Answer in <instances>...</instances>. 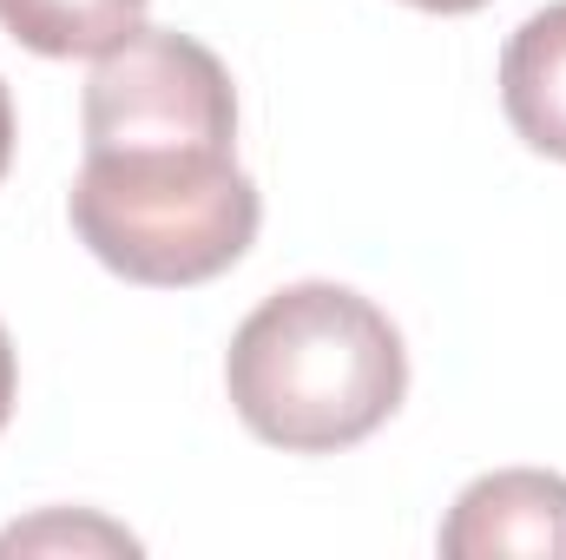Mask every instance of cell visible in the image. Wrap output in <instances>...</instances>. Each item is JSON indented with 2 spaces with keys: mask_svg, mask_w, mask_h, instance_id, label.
Listing matches in <instances>:
<instances>
[{
  "mask_svg": "<svg viewBox=\"0 0 566 560\" xmlns=\"http://www.w3.org/2000/svg\"><path fill=\"white\" fill-rule=\"evenodd\" d=\"M238 422L283 455H336L369 442L409 396V350L389 310L349 283H283L224 350Z\"/></svg>",
  "mask_w": 566,
  "mask_h": 560,
  "instance_id": "obj_1",
  "label": "cell"
},
{
  "mask_svg": "<svg viewBox=\"0 0 566 560\" xmlns=\"http://www.w3.org/2000/svg\"><path fill=\"white\" fill-rule=\"evenodd\" d=\"M66 218L113 278L191 290L258 245L264 198L238 165V145H119L86 152Z\"/></svg>",
  "mask_w": 566,
  "mask_h": 560,
  "instance_id": "obj_2",
  "label": "cell"
},
{
  "mask_svg": "<svg viewBox=\"0 0 566 560\" xmlns=\"http://www.w3.org/2000/svg\"><path fill=\"white\" fill-rule=\"evenodd\" d=\"M80 120H86V152L238 145V86L205 40L178 27H139L133 40L93 60Z\"/></svg>",
  "mask_w": 566,
  "mask_h": 560,
  "instance_id": "obj_3",
  "label": "cell"
},
{
  "mask_svg": "<svg viewBox=\"0 0 566 560\" xmlns=\"http://www.w3.org/2000/svg\"><path fill=\"white\" fill-rule=\"evenodd\" d=\"M448 560H566V475L547 468H494L468 481L441 521Z\"/></svg>",
  "mask_w": 566,
  "mask_h": 560,
  "instance_id": "obj_4",
  "label": "cell"
},
{
  "mask_svg": "<svg viewBox=\"0 0 566 560\" xmlns=\"http://www.w3.org/2000/svg\"><path fill=\"white\" fill-rule=\"evenodd\" d=\"M501 106L521 145L566 165V0L527 13L501 46Z\"/></svg>",
  "mask_w": 566,
  "mask_h": 560,
  "instance_id": "obj_5",
  "label": "cell"
},
{
  "mask_svg": "<svg viewBox=\"0 0 566 560\" xmlns=\"http://www.w3.org/2000/svg\"><path fill=\"white\" fill-rule=\"evenodd\" d=\"M151 0H0V27L40 60H99L145 27Z\"/></svg>",
  "mask_w": 566,
  "mask_h": 560,
  "instance_id": "obj_6",
  "label": "cell"
},
{
  "mask_svg": "<svg viewBox=\"0 0 566 560\" xmlns=\"http://www.w3.org/2000/svg\"><path fill=\"white\" fill-rule=\"evenodd\" d=\"M113 548V554H133L139 541L126 535V528H106V521H66V515H40V521H27V528H7L0 535V554H13V548Z\"/></svg>",
  "mask_w": 566,
  "mask_h": 560,
  "instance_id": "obj_7",
  "label": "cell"
},
{
  "mask_svg": "<svg viewBox=\"0 0 566 560\" xmlns=\"http://www.w3.org/2000/svg\"><path fill=\"white\" fill-rule=\"evenodd\" d=\"M13 396H20V363H13V336H7V323H0V428L13 416Z\"/></svg>",
  "mask_w": 566,
  "mask_h": 560,
  "instance_id": "obj_8",
  "label": "cell"
},
{
  "mask_svg": "<svg viewBox=\"0 0 566 560\" xmlns=\"http://www.w3.org/2000/svg\"><path fill=\"white\" fill-rule=\"evenodd\" d=\"M13 165V100H7V80H0V178Z\"/></svg>",
  "mask_w": 566,
  "mask_h": 560,
  "instance_id": "obj_9",
  "label": "cell"
},
{
  "mask_svg": "<svg viewBox=\"0 0 566 560\" xmlns=\"http://www.w3.org/2000/svg\"><path fill=\"white\" fill-rule=\"evenodd\" d=\"M402 7H422V13H481L488 0H402Z\"/></svg>",
  "mask_w": 566,
  "mask_h": 560,
  "instance_id": "obj_10",
  "label": "cell"
}]
</instances>
